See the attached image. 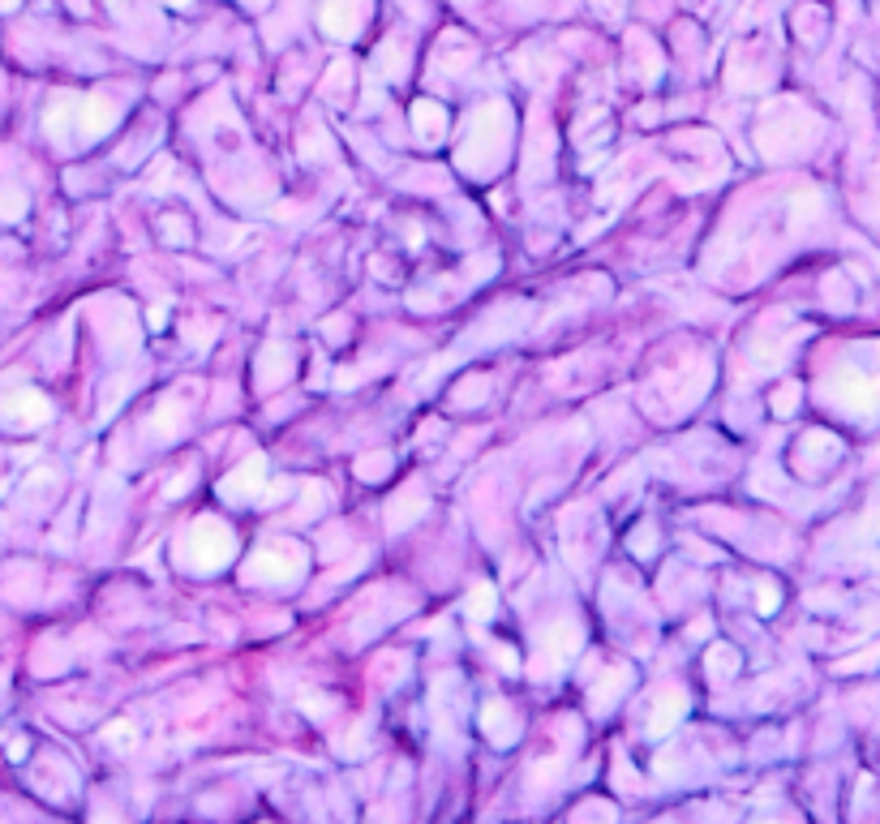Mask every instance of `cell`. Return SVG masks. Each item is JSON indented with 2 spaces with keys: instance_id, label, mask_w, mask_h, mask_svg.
Listing matches in <instances>:
<instances>
[{
  "instance_id": "cell-1",
  "label": "cell",
  "mask_w": 880,
  "mask_h": 824,
  "mask_svg": "<svg viewBox=\"0 0 880 824\" xmlns=\"http://www.w3.org/2000/svg\"><path fill=\"white\" fill-rule=\"evenodd\" d=\"M0 417L13 426H39V421H48V404L34 391H18V396L0 399Z\"/></svg>"
},
{
  "instance_id": "cell-4",
  "label": "cell",
  "mask_w": 880,
  "mask_h": 824,
  "mask_svg": "<svg viewBox=\"0 0 880 824\" xmlns=\"http://www.w3.org/2000/svg\"><path fill=\"white\" fill-rule=\"evenodd\" d=\"M13 4H18V0H0V9H13Z\"/></svg>"
},
{
  "instance_id": "cell-3",
  "label": "cell",
  "mask_w": 880,
  "mask_h": 824,
  "mask_svg": "<svg viewBox=\"0 0 880 824\" xmlns=\"http://www.w3.org/2000/svg\"><path fill=\"white\" fill-rule=\"evenodd\" d=\"M27 211V199L18 190H0V220H18Z\"/></svg>"
},
{
  "instance_id": "cell-2",
  "label": "cell",
  "mask_w": 880,
  "mask_h": 824,
  "mask_svg": "<svg viewBox=\"0 0 880 824\" xmlns=\"http://www.w3.org/2000/svg\"><path fill=\"white\" fill-rule=\"evenodd\" d=\"M112 121V108L108 103H87V116H82V133H99L103 125Z\"/></svg>"
}]
</instances>
